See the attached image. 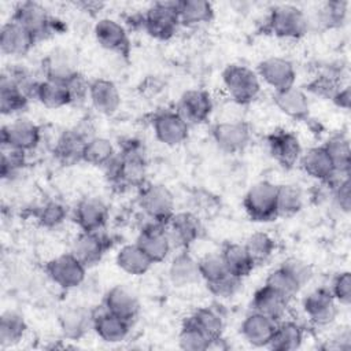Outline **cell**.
<instances>
[{
  "mask_svg": "<svg viewBox=\"0 0 351 351\" xmlns=\"http://www.w3.org/2000/svg\"><path fill=\"white\" fill-rule=\"evenodd\" d=\"M130 321L107 311L104 307H101L100 311H93L92 329L95 330L96 336L104 343L115 344L123 341L130 333Z\"/></svg>",
  "mask_w": 351,
  "mask_h": 351,
  "instance_id": "23",
  "label": "cell"
},
{
  "mask_svg": "<svg viewBox=\"0 0 351 351\" xmlns=\"http://www.w3.org/2000/svg\"><path fill=\"white\" fill-rule=\"evenodd\" d=\"M88 100L99 114L112 115L121 106V93L111 80L95 78L89 84Z\"/></svg>",
  "mask_w": 351,
  "mask_h": 351,
  "instance_id": "26",
  "label": "cell"
},
{
  "mask_svg": "<svg viewBox=\"0 0 351 351\" xmlns=\"http://www.w3.org/2000/svg\"><path fill=\"white\" fill-rule=\"evenodd\" d=\"M324 148H325L326 154L329 155L336 173L341 174V176L350 174L351 149H350L348 138L341 133L333 134L324 144Z\"/></svg>",
  "mask_w": 351,
  "mask_h": 351,
  "instance_id": "41",
  "label": "cell"
},
{
  "mask_svg": "<svg viewBox=\"0 0 351 351\" xmlns=\"http://www.w3.org/2000/svg\"><path fill=\"white\" fill-rule=\"evenodd\" d=\"M115 262L122 271L130 276H143L154 265L136 243L122 245L117 252Z\"/></svg>",
  "mask_w": 351,
  "mask_h": 351,
  "instance_id": "35",
  "label": "cell"
},
{
  "mask_svg": "<svg viewBox=\"0 0 351 351\" xmlns=\"http://www.w3.org/2000/svg\"><path fill=\"white\" fill-rule=\"evenodd\" d=\"M45 80L66 84L73 75L78 73L75 55L66 48L52 49L41 63Z\"/></svg>",
  "mask_w": 351,
  "mask_h": 351,
  "instance_id": "21",
  "label": "cell"
},
{
  "mask_svg": "<svg viewBox=\"0 0 351 351\" xmlns=\"http://www.w3.org/2000/svg\"><path fill=\"white\" fill-rule=\"evenodd\" d=\"M166 230L173 247L188 250L202 236L203 226L197 214L192 211H181L174 213L166 222Z\"/></svg>",
  "mask_w": 351,
  "mask_h": 351,
  "instance_id": "14",
  "label": "cell"
},
{
  "mask_svg": "<svg viewBox=\"0 0 351 351\" xmlns=\"http://www.w3.org/2000/svg\"><path fill=\"white\" fill-rule=\"evenodd\" d=\"M93 34L101 48L122 58L130 55V38L126 27L115 19L101 18L95 23Z\"/></svg>",
  "mask_w": 351,
  "mask_h": 351,
  "instance_id": "15",
  "label": "cell"
},
{
  "mask_svg": "<svg viewBox=\"0 0 351 351\" xmlns=\"http://www.w3.org/2000/svg\"><path fill=\"white\" fill-rule=\"evenodd\" d=\"M67 217L66 206L59 200H47L40 204L34 211L37 223L45 229L58 228L64 222Z\"/></svg>",
  "mask_w": 351,
  "mask_h": 351,
  "instance_id": "45",
  "label": "cell"
},
{
  "mask_svg": "<svg viewBox=\"0 0 351 351\" xmlns=\"http://www.w3.org/2000/svg\"><path fill=\"white\" fill-rule=\"evenodd\" d=\"M273 101L282 114L292 119H304L307 118L310 111V101L307 93L295 85L285 89L274 90Z\"/></svg>",
  "mask_w": 351,
  "mask_h": 351,
  "instance_id": "29",
  "label": "cell"
},
{
  "mask_svg": "<svg viewBox=\"0 0 351 351\" xmlns=\"http://www.w3.org/2000/svg\"><path fill=\"white\" fill-rule=\"evenodd\" d=\"M111 247L110 239L101 232H81L71 244V254L86 267L95 266L101 261L106 251Z\"/></svg>",
  "mask_w": 351,
  "mask_h": 351,
  "instance_id": "20",
  "label": "cell"
},
{
  "mask_svg": "<svg viewBox=\"0 0 351 351\" xmlns=\"http://www.w3.org/2000/svg\"><path fill=\"white\" fill-rule=\"evenodd\" d=\"M332 186V196L336 206L343 211L348 213L351 208V191H350V177L347 176H337L330 184Z\"/></svg>",
  "mask_w": 351,
  "mask_h": 351,
  "instance_id": "52",
  "label": "cell"
},
{
  "mask_svg": "<svg viewBox=\"0 0 351 351\" xmlns=\"http://www.w3.org/2000/svg\"><path fill=\"white\" fill-rule=\"evenodd\" d=\"M30 97L4 73L0 78V110L3 115H16L26 110Z\"/></svg>",
  "mask_w": 351,
  "mask_h": 351,
  "instance_id": "36",
  "label": "cell"
},
{
  "mask_svg": "<svg viewBox=\"0 0 351 351\" xmlns=\"http://www.w3.org/2000/svg\"><path fill=\"white\" fill-rule=\"evenodd\" d=\"M339 303L328 287H319L311 291L302 303L308 321L315 326L330 325L337 315Z\"/></svg>",
  "mask_w": 351,
  "mask_h": 351,
  "instance_id": "13",
  "label": "cell"
},
{
  "mask_svg": "<svg viewBox=\"0 0 351 351\" xmlns=\"http://www.w3.org/2000/svg\"><path fill=\"white\" fill-rule=\"evenodd\" d=\"M169 280L174 287H189L196 284L200 277L199 262L188 252V250H181L174 255L169 265Z\"/></svg>",
  "mask_w": 351,
  "mask_h": 351,
  "instance_id": "31",
  "label": "cell"
},
{
  "mask_svg": "<svg viewBox=\"0 0 351 351\" xmlns=\"http://www.w3.org/2000/svg\"><path fill=\"white\" fill-rule=\"evenodd\" d=\"M228 96L237 104L252 103L261 93V80L252 69L243 64H229L222 73Z\"/></svg>",
  "mask_w": 351,
  "mask_h": 351,
  "instance_id": "4",
  "label": "cell"
},
{
  "mask_svg": "<svg viewBox=\"0 0 351 351\" xmlns=\"http://www.w3.org/2000/svg\"><path fill=\"white\" fill-rule=\"evenodd\" d=\"M329 289L339 304L348 306L351 302V274H350V271L337 273L335 276Z\"/></svg>",
  "mask_w": 351,
  "mask_h": 351,
  "instance_id": "55",
  "label": "cell"
},
{
  "mask_svg": "<svg viewBox=\"0 0 351 351\" xmlns=\"http://www.w3.org/2000/svg\"><path fill=\"white\" fill-rule=\"evenodd\" d=\"M241 287V280L234 276H228L222 281L207 287V289L217 298H232Z\"/></svg>",
  "mask_w": 351,
  "mask_h": 351,
  "instance_id": "56",
  "label": "cell"
},
{
  "mask_svg": "<svg viewBox=\"0 0 351 351\" xmlns=\"http://www.w3.org/2000/svg\"><path fill=\"white\" fill-rule=\"evenodd\" d=\"M89 84L90 81H88L85 75L81 74L80 71L64 84L69 90L71 104L80 106L86 101V99L89 97Z\"/></svg>",
  "mask_w": 351,
  "mask_h": 351,
  "instance_id": "54",
  "label": "cell"
},
{
  "mask_svg": "<svg viewBox=\"0 0 351 351\" xmlns=\"http://www.w3.org/2000/svg\"><path fill=\"white\" fill-rule=\"evenodd\" d=\"M73 219L81 232H101L108 221V207L100 197H82L74 207Z\"/></svg>",
  "mask_w": 351,
  "mask_h": 351,
  "instance_id": "16",
  "label": "cell"
},
{
  "mask_svg": "<svg viewBox=\"0 0 351 351\" xmlns=\"http://www.w3.org/2000/svg\"><path fill=\"white\" fill-rule=\"evenodd\" d=\"M1 147L22 152L33 151L41 140V129L27 118H16L1 128Z\"/></svg>",
  "mask_w": 351,
  "mask_h": 351,
  "instance_id": "10",
  "label": "cell"
},
{
  "mask_svg": "<svg viewBox=\"0 0 351 351\" xmlns=\"http://www.w3.org/2000/svg\"><path fill=\"white\" fill-rule=\"evenodd\" d=\"M86 266L71 252L52 258L45 265L48 278L62 289H73L80 287L86 277Z\"/></svg>",
  "mask_w": 351,
  "mask_h": 351,
  "instance_id": "8",
  "label": "cell"
},
{
  "mask_svg": "<svg viewBox=\"0 0 351 351\" xmlns=\"http://www.w3.org/2000/svg\"><path fill=\"white\" fill-rule=\"evenodd\" d=\"M303 207V193L298 185H277V217L289 218Z\"/></svg>",
  "mask_w": 351,
  "mask_h": 351,
  "instance_id": "44",
  "label": "cell"
},
{
  "mask_svg": "<svg viewBox=\"0 0 351 351\" xmlns=\"http://www.w3.org/2000/svg\"><path fill=\"white\" fill-rule=\"evenodd\" d=\"M288 304V299L265 284L255 291L251 300V310L263 314L277 322L285 317Z\"/></svg>",
  "mask_w": 351,
  "mask_h": 351,
  "instance_id": "30",
  "label": "cell"
},
{
  "mask_svg": "<svg viewBox=\"0 0 351 351\" xmlns=\"http://www.w3.org/2000/svg\"><path fill=\"white\" fill-rule=\"evenodd\" d=\"M299 163L307 176L328 185L337 176H341L336 173L333 163L329 155L326 154L324 145L313 147V148H308L306 152H302Z\"/></svg>",
  "mask_w": 351,
  "mask_h": 351,
  "instance_id": "25",
  "label": "cell"
},
{
  "mask_svg": "<svg viewBox=\"0 0 351 351\" xmlns=\"http://www.w3.org/2000/svg\"><path fill=\"white\" fill-rule=\"evenodd\" d=\"M36 38L18 22L10 19L0 30V51L5 56H23L34 45Z\"/></svg>",
  "mask_w": 351,
  "mask_h": 351,
  "instance_id": "22",
  "label": "cell"
},
{
  "mask_svg": "<svg viewBox=\"0 0 351 351\" xmlns=\"http://www.w3.org/2000/svg\"><path fill=\"white\" fill-rule=\"evenodd\" d=\"M178 346L186 351H204L208 350L210 339L189 318H186L178 333Z\"/></svg>",
  "mask_w": 351,
  "mask_h": 351,
  "instance_id": "48",
  "label": "cell"
},
{
  "mask_svg": "<svg viewBox=\"0 0 351 351\" xmlns=\"http://www.w3.org/2000/svg\"><path fill=\"white\" fill-rule=\"evenodd\" d=\"M211 137L218 148L226 154L244 151L251 141V130L241 121H222L211 128Z\"/></svg>",
  "mask_w": 351,
  "mask_h": 351,
  "instance_id": "12",
  "label": "cell"
},
{
  "mask_svg": "<svg viewBox=\"0 0 351 351\" xmlns=\"http://www.w3.org/2000/svg\"><path fill=\"white\" fill-rule=\"evenodd\" d=\"M108 181L119 188H140L147 180L145 154L138 141L130 140L104 166Z\"/></svg>",
  "mask_w": 351,
  "mask_h": 351,
  "instance_id": "1",
  "label": "cell"
},
{
  "mask_svg": "<svg viewBox=\"0 0 351 351\" xmlns=\"http://www.w3.org/2000/svg\"><path fill=\"white\" fill-rule=\"evenodd\" d=\"M188 318L210 339V343L211 340L222 337L225 321L219 311L214 307H199Z\"/></svg>",
  "mask_w": 351,
  "mask_h": 351,
  "instance_id": "40",
  "label": "cell"
},
{
  "mask_svg": "<svg viewBox=\"0 0 351 351\" xmlns=\"http://www.w3.org/2000/svg\"><path fill=\"white\" fill-rule=\"evenodd\" d=\"M115 154L117 151L107 137L92 136L85 144L82 162L92 166L104 167L115 156Z\"/></svg>",
  "mask_w": 351,
  "mask_h": 351,
  "instance_id": "42",
  "label": "cell"
},
{
  "mask_svg": "<svg viewBox=\"0 0 351 351\" xmlns=\"http://www.w3.org/2000/svg\"><path fill=\"white\" fill-rule=\"evenodd\" d=\"M267 147L274 160L284 169H292L302 156V145L298 136L285 129H277L267 136Z\"/></svg>",
  "mask_w": 351,
  "mask_h": 351,
  "instance_id": "17",
  "label": "cell"
},
{
  "mask_svg": "<svg viewBox=\"0 0 351 351\" xmlns=\"http://www.w3.org/2000/svg\"><path fill=\"white\" fill-rule=\"evenodd\" d=\"M176 110L189 123V126L200 125L210 118L214 110V103L207 90L188 89L181 95Z\"/></svg>",
  "mask_w": 351,
  "mask_h": 351,
  "instance_id": "18",
  "label": "cell"
},
{
  "mask_svg": "<svg viewBox=\"0 0 351 351\" xmlns=\"http://www.w3.org/2000/svg\"><path fill=\"white\" fill-rule=\"evenodd\" d=\"M304 339V329L293 319L282 318L277 321L269 348L274 351H293L298 350Z\"/></svg>",
  "mask_w": 351,
  "mask_h": 351,
  "instance_id": "33",
  "label": "cell"
},
{
  "mask_svg": "<svg viewBox=\"0 0 351 351\" xmlns=\"http://www.w3.org/2000/svg\"><path fill=\"white\" fill-rule=\"evenodd\" d=\"M138 206L149 221L165 223L173 217L174 196L163 184L145 182L138 188Z\"/></svg>",
  "mask_w": 351,
  "mask_h": 351,
  "instance_id": "5",
  "label": "cell"
},
{
  "mask_svg": "<svg viewBox=\"0 0 351 351\" xmlns=\"http://www.w3.org/2000/svg\"><path fill=\"white\" fill-rule=\"evenodd\" d=\"M177 14L181 25L193 27L208 23L214 18V8L204 0H181L177 1Z\"/></svg>",
  "mask_w": 351,
  "mask_h": 351,
  "instance_id": "37",
  "label": "cell"
},
{
  "mask_svg": "<svg viewBox=\"0 0 351 351\" xmlns=\"http://www.w3.org/2000/svg\"><path fill=\"white\" fill-rule=\"evenodd\" d=\"M281 266L295 278V281L302 288L306 284H308L311 281V278H313V269H311V266L307 262H304V261H302L299 258H295V256L288 258V259H285L281 263Z\"/></svg>",
  "mask_w": 351,
  "mask_h": 351,
  "instance_id": "53",
  "label": "cell"
},
{
  "mask_svg": "<svg viewBox=\"0 0 351 351\" xmlns=\"http://www.w3.org/2000/svg\"><path fill=\"white\" fill-rule=\"evenodd\" d=\"M197 262H199L200 277L206 282L207 287L214 285V284L222 281L223 278H226L228 276H230L219 252L218 254H207L203 258H200Z\"/></svg>",
  "mask_w": 351,
  "mask_h": 351,
  "instance_id": "46",
  "label": "cell"
},
{
  "mask_svg": "<svg viewBox=\"0 0 351 351\" xmlns=\"http://www.w3.org/2000/svg\"><path fill=\"white\" fill-rule=\"evenodd\" d=\"M347 5H348L347 1H339V0L325 3L318 14L319 23L324 25L325 27L340 26L346 19Z\"/></svg>",
  "mask_w": 351,
  "mask_h": 351,
  "instance_id": "51",
  "label": "cell"
},
{
  "mask_svg": "<svg viewBox=\"0 0 351 351\" xmlns=\"http://www.w3.org/2000/svg\"><path fill=\"white\" fill-rule=\"evenodd\" d=\"M180 25L177 1L154 3L143 14V29L152 38L160 41L171 38L177 33Z\"/></svg>",
  "mask_w": 351,
  "mask_h": 351,
  "instance_id": "7",
  "label": "cell"
},
{
  "mask_svg": "<svg viewBox=\"0 0 351 351\" xmlns=\"http://www.w3.org/2000/svg\"><path fill=\"white\" fill-rule=\"evenodd\" d=\"M89 136L78 129H67L58 137L53 155L56 160L64 166H73L82 162L84 148Z\"/></svg>",
  "mask_w": 351,
  "mask_h": 351,
  "instance_id": "27",
  "label": "cell"
},
{
  "mask_svg": "<svg viewBox=\"0 0 351 351\" xmlns=\"http://www.w3.org/2000/svg\"><path fill=\"white\" fill-rule=\"evenodd\" d=\"M308 18L303 10L292 4L274 5L266 19V29L278 38L296 40L308 30Z\"/></svg>",
  "mask_w": 351,
  "mask_h": 351,
  "instance_id": "3",
  "label": "cell"
},
{
  "mask_svg": "<svg viewBox=\"0 0 351 351\" xmlns=\"http://www.w3.org/2000/svg\"><path fill=\"white\" fill-rule=\"evenodd\" d=\"M75 5H80V7H84V11L86 12H92V11H100L101 8V4L100 3H96V1H84V3H78Z\"/></svg>",
  "mask_w": 351,
  "mask_h": 351,
  "instance_id": "59",
  "label": "cell"
},
{
  "mask_svg": "<svg viewBox=\"0 0 351 351\" xmlns=\"http://www.w3.org/2000/svg\"><path fill=\"white\" fill-rule=\"evenodd\" d=\"M151 125L158 141L169 147L180 145L189 134V123L178 114L177 110L163 108L156 111L152 115Z\"/></svg>",
  "mask_w": 351,
  "mask_h": 351,
  "instance_id": "9",
  "label": "cell"
},
{
  "mask_svg": "<svg viewBox=\"0 0 351 351\" xmlns=\"http://www.w3.org/2000/svg\"><path fill=\"white\" fill-rule=\"evenodd\" d=\"M136 244L144 251L152 263L163 262L173 248L166 225L155 221H148L143 225L136 239Z\"/></svg>",
  "mask_w": 351,
  "mask_h": 351,
  "instance_id": "11",
  "label": "cell"
},
{
  "mask_svg": "<svg viewBox=\"0 0 351 351\" xmlns=\"http://www.w3.org/2000/svg\"><path fill=\"white\" fill-rule=\"evenodd\" d=\"M265 284L270 288H273L274 291H277L280 295H282L285 299H288L289 302L300 292L302 287L295 281V278L280 265L278 267L273 269Z\"/></svg>",
  "mask_w": 351,
  "mask_h": 351,
  "instance_id": "47",
  "label": "cell"
},
{
  "mask_svg": "<svg viewBox=\"0 0 351 351\" xmlns=\"http://www.w3.org/2000/svg\"><path fill=\"white\" fill-rule=\"evenodd\" d=\"M219 254L228 267V271L240 280L250 276L251 271L255 269V265L250 258L244 244L232 241L225 243Z\"/></svg>",
  "mask_w": 351,
  "mask_h": 351,
  "instance_id": "34",
  "label": "cell"
},
{
  "mask_svg": "<svg viewBox=\"0 0 351 351\" xmlns=\"http://www.w3.org/2000/svg\"><path fill=\"white\" fill-rule=\"evenodd\" d=\"M333 103L343 108V110H348L350 108V101H351V95H350V86L346 85V86H341L336 93L335 96L332 97Z\"/></svg>",
  "mask_w": 351,
  "mask_h": 351,
  "instance_id": "58",
  "label": "cell"
},
{
  "mask_svg": "<svg viewBox=\"0 0 351 351\" xmlns=\"http://www.w3.org/2000/svg\"><path fill=\"white\" fill-rule=\"evenodd\" d=\"M27 325L22 314L7 310L0 317V347L10 348L21 343L26 335Z\"/></svg>",
  "mask_w": 351,
  "mask_h": 351,
  "instance_id": "38",
  "label": "cell"
},
{
  "mask_svg": "<svg viewBox=\"0 0 351 351\" xmlns=\"http://www.w3.org/2000/svg\"><path fill=\"white\" fill-rule=\"evenodd\" d=\"M247 215L255 222H269L277 217V185L270 181L254 184L243 199Z\"/></svg>",
  "mask_w": 351,
  "mask_h": 351,
  "instance_id": "6",
  "label": "cell"
},
{
  "mask_svg": "<svg viewBox=\"0 0 351 351\" xmlns=\"http://www.w3.org/2000/svg\"><path fill=\"white\" fill-rule=\"evenodd\" d=\"M34 99L44 107L52 108V110L71 104L70 95L66 85L62 82H56L45 78L43 81H38Z\"/></svg>",
  "mask_w": 351,
  "mask_h": 351,
  "instance_id": "39",
  "label": "cell"
},
{
  "mask_svg": "<svg viewBox=\"0 0 351 351\" xmlns=\"http://www.w3.org/2000/svg\"><path fill=\"white\" fill-rule=\"evenodd\" d=\"M26 165V152L1 147V177L12 180L16 177Z\"/></svg>",
  "mask_w": 351,
  "mask_h": 351,
  "instance_id": "50",
  "label": "cell"
},
{
  "mask_svg": "<svg viewBox=\"0 0 351 351\" xmlns=\"http://www.w3.org/2000/svg\"><path fill=\"white\" fill-rule=\"evenodd\" d=\"M350 340H351V336H350L348 330H344V332L336 335L333 339H330V343L328 341L325 348H329V350H347L351 346Z\"/></svg>",
  "mask_w": 351,
  "mask_h": 351,
  "instance_id": "57",
  "label": "cell"
},
{
  "mask_svg": "<svg viewBox=\"0 0 351 351\" xmlns=\"http://www.w3.org/2000/svg\"><path fill=\"white\" fill-rule=\"evenodd\" d=\"M256 74L261 81L269 85L273 90H280L295 85L296 71L293 64L280 56H270L259 62Z\"/></svg>",
  "mask_w": 351,
  "mask_h": 351,
  "instance_id": "19",
  "label": "cell"
},
{
  "mask_svg": "<svg viewBox=\"0 0 351 351\" xmlns=\"http://www.w3.org/2000/svg\"><path fill=\"white\" fill-rule=\"evenodd\" d=\"M341 88L340 74L336 70H325L319 75H317L313 81L308 82L307 89L317 96L332 99L335 93Z\"/></svg>",
  "mask_w": 351,
  "mask_h": 351,
  "instance_id": "49",
  "label": "cell"
},
{
  "mask_svg": "<svg viewBox=\"0 0 351 351\" xmlns=\"http://www.w3.org/2000/svg\"><path fill=\"white\" fill-rule=\"evenodd\" d=\"M11 19L29 30L37 43L60 32V21L53 18L48 10L37 1L18 3Z\"/></svg>",
  "mask_w": 351,
  "mask_h": 351,
  "instance_id": "2",
  "label": "cell"
},
{
  "mask_svg": "<svg viewBox=\"0 0 351 351\" xmlns=\"http://www.w3.org/2000/svg\"><path fill=\"white\" fill-rule=\"evenodd\" d=\"M59 325L64 337L78 340L93 328V311L84 306H71L59 315Z\"/></svg>",
  "mask_w": 351,
  "mask_h": 351,
  "instance_id": "32",
  "label": "cell"
},
{
  "mask_svg": "<svg viewBox=\"0 0 351 351\" xmlns=\"http://www.w3.org/2000/svg\"><path fill=\"white\" fill-rule=\"evenodd\" d=\"M103 307L130 322H133L140 313L138 298L132 289L123 285H114L106 292L103 298Z\"/></svg>",
  "mask_w": 351,
  "mask_h": 351,
  "instance_id": "24",
  "label": "cell"
},
{
  "mask_svg": "<svg viewBox=\"0 0 351 351\" xmlns=\"http://www.w3.org/2000/svg\"><path fill=\"white\" fill-rule=\"evenodd\" d=\"M276 324L277 322L271 318L251 310L240 325V333L248 344L254 347H267L273 337Z\"/></svg>",
  "mask_w": 351,
  "mask_h": 351,
  "instance_id": "28",
  "label": "cell"
},
{
  "mask_svg": "<svg viewBox=\"0 0 351 351\" xmlns=\"http://www.w3.org/2000/svg\"><path fill=\"white\" fill-rule=\"evenodd\" d=\"M244 247L256 267L265 265L273 256L276 251V241L266 232H255L247 237Z\"/></svg>",
  "mask_w": 351,
  "mask_h": 351,
  "instance_id": "43",
  "label": "cell"
}]
</instances>
